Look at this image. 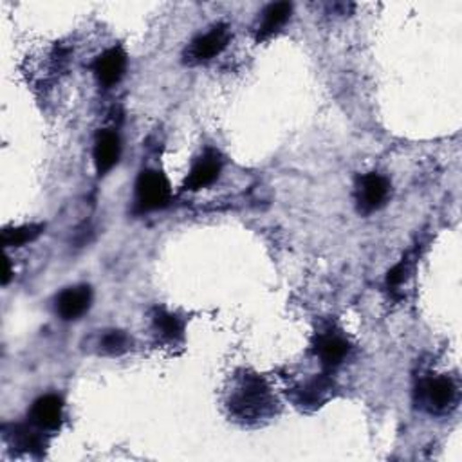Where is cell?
Returning <instances> with one entry per match:
<instances>
[{"label": "cell", "mask_w": 462, "mask_h": 462, "mask_svg": "<svg viewBox=\"0 0 462 462\" xmlns=\"http://www.w3.org/2000/svg\"><path fill=\"white\" fill-rule=\"evenodd\" d=\"M274 399L265 382L258 376H244L230 398V412L233 417L249 423L260 421L273 414Z\"/></svg>", "instance_id": "cell-1"}, {"label": "cell", "mask_w": 462, "mask_h": 462, "mask_svg": "<svg viewBox=\"0 0 462 462\" xmlns=\"http://www.w3.org/2000/svg\"><path fill=\"white\" fill-rule=\"evenodd\" d=\"M172 199L170 182L159 170H143L136 181V206L139 212L164 208Z\"/></svg>", "instance_id": "cell-2"}, {"label": "cell", "mask_w": 462, "mask_h": 462, "mask_svg": "<svg viewBox=\"0 0 462 462\" xmlns=\"http://www.w3.org/2000/svg\"><path fill=\"white\" fill-rule=\"evenodd\" d=\"M417 403L430 414H444L457 401V385L448 376L428 378L417 387Z\"/></svg>", "instance_id": "cell-3"}, {"label": "cell", "mask_w": 462, "mask_h": 462, "mask_svg": "<svg viewBox=\"0 0 462 462\" xmlns=\"http://www.w3.org/2000/svg\"><path fill=\"white\" fill-rule=\"evenodd\" d=\"M230 38H231V31L226 24H219L212 28L208 33L197 37L187 47V51H184V62L190 65L210 62L228 47Z\"/></svg>", "instance_id": "cell-4"}, {"label": "cell", "mask_w": 462, "mask_h": 462, "mask_svg": "<svg viewBox=\"0 0 462 462\" xmlns=\"http://www.w3.org/2000/svg\"><path fill=\"white\" fill-rule=\"evenodd\" d=\"M391 196V182L387 177L373 172L357 181L356 203L361 214H373L380 210Z\"/></svg>", "instance_id": "cell-5"}, {"label": "cell", "mask_w": 462, "mask_h": 462, "mask_svg": "<svg viewBox=\"0 0 462 462\" xmlns=\"http://www.w3.org/2000/svg\"><path fill=\"white\" fill-rule=\"evenodd\" d=\"M223 170V159L219 152L215 150H206L192 166V172L189 173L187 181H184V190L197 192L206 187H210L212 182H215L221 175Z\"/></svg>", "instance_id": "cell-6"}, {"label": "cell", "mask_w": 462, "mask_h": 462, "mask_svg": "<svg viewBox=\"0 0 462 462\" xmlns=\"http://www.w3.org/2000/svg\"><path fill=\"white\" fill-rule=\"evenodd\" d=\"M63 419V403L58 396L47 394L38 398L29 410V423L44 432H56Z\"/></svg>", "instance_id": "cell-7"}, {"label": "cell", "mask_w": 462, "mask_h": 462, "mask_svg": "<svg viewBox=\"0 0 462 462\" xmlns=\"http://www.w3.org/2000/svg\"><path fill=\"white\" fill-rule=\"evenodd\" d=\"M92 69H95V74H97V80L100 81V85L109 88L123 78V74L127 71V55L122 47L107 49L105 53H102L97 58Z\"/></svg>", "instance_id": "cell-8"}, {"label": "cell", "mask_w": 462, "mask_h": 462, "mask_svg": "<svg viewBox=\"0 0 462 462\" xmlns=\"http://www.w3.org/2000/svg\"><path fill=\"white\" fill-rule=\"evenodd\" d=\"M122 155V139L118 136V132L105 129L100 130L95 141V164H97V172L98 175H105L107 172H111Z\"/></svg>", "instance_id": "cell-9"}, {"label": "cell", "mask_w": 462, "mask_h": 462, "mask_svg": "<svg viewBox=\"0 0 462 462\" xmlns=\"http://www.w3.org/2000/svg\"><path fill=\"white\" fill-rule=\"evenodd\" d=\"M92 304V290L88 286H74L62 291L56 298V313L71 322L83 316Z\"/></svg>", "instance_id": "cell-10"}, {"label": "cell", "mask_w": 462, "mask_h": 462, "mask_svg": "<svg viewBox=\"0 0 462 462\" xmlns=\"http://www.w3.org/2000/svg\"><path fill=\"white\" fill-rule=\"evenodd\" d=\"M315 349H316L318 357L322 359V365L325 368H334L349 356L350 345L343 336H340L332 331H327V332L318 334Z\"/></svg>", "instance_id": "cell-11"}, {"label": "cell", "mask_w": 462, "mask_h": 462, "mask_svg": "<svg viewBox=\"0 0 462 462\" xmlns=\"http://www.w3.org/2000/svg\"><path fill=\"white\" fill-rule=\"evenodd\" d=\"M6 437L21 451H28L33 455H44L47 448V439L44 435V430L37 428L33 423L13 424L12 430L6 432Z\"/></svg>", "instance_id": "cell-12"}, {"label": "cell", "mask_w": 462, "mask_h": 462, "mask_svg": "<svg viewBox=\"0 0 462 462\" xmlns=\"http://www.w3.org/2000/svg\"><path fill=\"white\" fill-rule=\"evenodd\" d=\"M291 12H293V6L290 3H276L267 6L256 28V42H264L279 33L291 19Z\"/></svg>", "instance_id": "cell-13"}, {"label": "cell", "mask_w": 462, "mask_h": 462, "mask_svg": "<svg viewBox=\"0 0 462 462\" xmlns=\"http://www.w3.org/2000/svg\"><path fill=\"white\" fill-rule=\"evenodd\" d=\"M332 383L327 378H318L307 383L304 389L297 392V403L302 407H320L325 399Z\"/></svg>", "instance_id": "cell-14"}, {"label": "cell", "mask_w": 462, "mask_h": 462, "mask_svg": "<svg viewBox=\"0 0 462 462\" xmlns=\"http://www.w3.org/2000/svg\"><path fill=\"white\" fill-rule=\"evenodd\" d=\"M44 231V224H24L19 228H8L3 231V244L6 248H21L37 240Z\"/></svg>", "instance_id": "cell-15"}, {"label": "cell", "mask_w": 462, "mask_h": 462, "mask_svg": "<svg viewBox=\"0 0 462 462\" xmlns=\"http://www.w3.org/2000/svg\"><path fill=\"white\" fill-rule=\"evenodd\" d=\"M154 327L159 332V336L163 340H168V341H175V340H179L182 336V323H181V320L175 315H170V313H166L163 309L155 311Z\"/></svg>", "instance_id": "cell-16"}, {"label": "cell", "mask_w": 462, "mask_h": 462, "mask_svg": "<svg viewBox=\"0 0 462 462\" xmlns=\"http://www.w3.org/2000/svg\"><path fill=\"white\" fill-rule=\"evenodd\" d=\"M100 347L105 354H111V356H118V354H123L129 350L130 347V338L122 332V331H109L102 336L100 340Z\"/></svg>", "instance_id": "cell-17"}, {"label": "cell", "mask_w": 462, "mask_h": 462, "mask_svg": "<svg viewBox=\"0 0 462 462\" xmlns=\"http://www.w3.org/2000/svg\"><path fill=\"white\" fill-rule=\"evenodd\" d=\"M408 271H410V262L407 258H403L398 265H394L391 271H389V276H387V286L389 290L394 293L398 291V288L403 286V282L407 281L408 276Z\"/></svg>", "instance_id": "cell-18"}, {"label": "cell", "mask_w": 462, "mask_h": 462, "mask_svg": "<svg viewBox=\"0 0 462 462\" xmlns=\"http://www.w3.org/2000/svg\"><path fill=\"white\" fill-rule=\"evenodd\" d=\"M12 279V269H10V260L6 258V264H4V276H3V284L6 286Z\"/></svg>", "instance_id": "cell-19"}]
</instances>
